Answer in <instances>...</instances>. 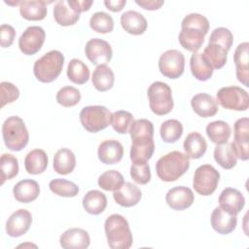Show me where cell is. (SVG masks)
Wrapping results in <instances>:
<instances>
[{
  "instance_id": "cell-1",
  "label": "cell",
  "mask_w": 249,
  "mask_h": 249,
  "mask_svg": "<svg viewBox=\"0 0 249 249\" xmlns=\"http://www.w3.org/2000/svg\"><path fill=\"white\" fill-rule=\"evenodd\" d=\"M104 230L110 248L128 249L132 245V233L128 222L124 216L120 214L110 215L104 223Z\"/></svg>"
},
{
  "instance_id": "cell-2",
  "label": "cell",
  "mask_w": 249,
  "mask_h": 249,
  "mask_svg": "<svg viewBox=\"0 0 249 249\" xmlns=\"http://www.w3.org/2000/svg\"><path fill=\"white\" fill-rule=\"evenodd\" d=\"M190 167V158L179 151H172L159 159L156 163L157 175L164 182L179 179Z\"/></svg>"
},
{
  "instance_id": "cell-3",
  "label": "cell",
  "mask_w": 249,
  "mask_h": 249,
  "mask_svg": "<svg viewBox=\"0 0 249 249\" xmlns=\"http://www.w3.org/2000/svg\"><path fill=\"white\" fill-rule=\"evenodd\" d=\"M2 136L6 147L15 152L21 151L28 143L29 134L23 120L11 116L2 124Z\"/></svg>"
},
{
  "instance_id": "cell-4",
  "label": "cell",
  "mask_w": 249,
  "mask_h": 249,
  "mask_svg": "<svg viewBox=\"0 0 249 249\" xmlns=\"http://www.w3.org/2000/svg\"><path fill=\"white\" fill-rule=\"evenodd\" d=\"M64 62V55L56 50L50 51L38 58L33 66L36 79L42 83L54 81L61 73Z\"/></svg>"
},
{
  "instance_id": "cell-5",
  "label": "cell",
  "mask_w": 249,
  "mask_h": 249,
  "mask_svg": "<svg viewBox=\"0 0 249 249\" xmlns=\"http://www.w3.org/2000/svg\"><path fill=\"white\" fill-rule=\"evenodd\" d=\"M149 106L153 113L159 116L168 114L174 105L172 90L170 87L163 82H154L148 89Z\"/></svg>"
},
{
  "instance_id": "cell-6",
  "label": "cell",
  "mask_w": 249,
  "mask_h": 249,
  "mask_svg": "<svg viewBox=\"0 0 249 249\" xmlns=\"http://www.w3.org/2000/svg\"><path fill=\"white\" fill-rule=\"evenodd\" d=\"M112 113L105 106L91 105L84 107L80 112V122L89 132H98L111 124Z\"/></svg>"
},
{
  "instance_id": "cell-7",
  "label": "cell",
  "mask_w": 249,
  "mask_h": 249,
  "mask_svg": "<svg viewBox=\"0 0 249 249\" xmlns=\"http://www.w3.org/2000/svg\"><path fill=\"white\" fill-rule=\"evenodd\" d=\"M216 96L217 103L226 109L234 111H245L248 109V93L239 87L231 86L221 88L216 93Z\"/></svg>"
},
{
  "instance_id": "cell-8",
  "label": "cell",
  "mask_w": 249,
  "mask_h": 249,
  "mask_svg": "<svg viewBox=\"0 0 249 249\" xmlns=\"http://www.w3.org/2000/svg\"><path fill=\"white\" fill-rule=\"evenodd\" d=\"M220 179L219 171L211 164H202L198 166L194 175L193 187L195 191L201 196H210L217 189Z\"/></svg>"
},
{
  "instance_id": "cell-9",
  "label": "cell",
  "mask_w": 249,
  "mask_h": 249,
  "mask_svg": "<svg viewBox=\"0 0 249 249\" xmlns=\"http://www.w3.org/2000/svg\"><path fill=\"white\" fill-rule=\"evenodd\" d=\"M184 67L185 56L177 50H168L160 56L159 69L163 76L169 79L179 78L184 72Z\"/></svg>"
},
{
  "instance_id": "cell-10",
  "label": "cell",
  "mask_w": 249,
  "mask_h": 249,
  "mask_svg": "<svg viewBox=\"0 0 249 249\" xmlns=\"http://www.w3.org/2000/svg\"><path fill=\"white\" fill-rule=\"evenodd\" d=\"M46 38V33L41 26L32 25L27 27L18 39L19 50L27 55H32L38 53Z\"/></svg>"
},
{
  "instance_id": "cell-11",
  "label": "cell",
  "mask_w": 249,
  "mask_h": 249,
  "mask_svg": "<svg viewBox=\"0 0 249 249\" xmlns=\"http://www.w3.org/2000/svg\"><path fill=\"white\" fill-rule=\"evenodd\" d=\"M85 53L92 64L98 66L108 63L112 58L113 52L107 41L99 38H93L87 42Z\"/></svg>"
},
{
  "instance_id": "cell-12",
  "label": "cell",
  "mask_w": 249,
  "mask_h": 249,
  "mask_svg": "<svg viewBox=\"0 0 249 249\" xmlns=\"http://www.w3.org/2000/svg\"><path fill=\"white\" fill-rule=\"evenodd\" d=\"M237 159L247 160L249 159V120L238 119L234 123V140L231 142Z\"/></svg>"
},
{
  "instance_id": "cell-13",
  "label": "cell",
  "mask_w": 249,
  "mask_h": 249,
  "mask_svg": "<svg viewBox=\"0 0 249 249\" xmlns=\"http://www.w3.org/2000/svg\"><path fill=\"white\" fill-rule=\"evenodd\" d=\"M32 223V215L26 209L15 211L6 222V232L9 236L18 237L27 232Z\"/></svg>"
},
{
  "instance_id": "cell-14",
  "label": "cell",
  "mask_w": 249,
  "mask_h": 249,
  "mask_svg": "<svg viewBox=\"0 0 249 249\" xmlns=\"http://www.w3.org/2000/svg\"><path fill=\"white\" fill-rule=\"evenodd\" d=\"M195 200L193 191L184 186H177L170 189L166 196L165 201L169 207L174 210H184L189 208Z\"/></svg>"
},
{
  "instance_id": "cell-15",
  "label": "cell",
  "mask_w": 249,
  "mask_h": 249,
  "mask_svg": "<svg viewBox=\"0 0 249 249\" xmlns=\"http://www.w3.org/2000/svg\"><path fill=\"white\" fill-rule=\"evenodd\" d=\"M131 140L130 160L132 162H145L152 158L155 151L153 136H138Z\"/></svg>"
},
{
  "instance_id": "cell-16",
  "label": "cell",
  "mask_w": 249,
  "mask_h": 249,
  "mask_svg": "<svg viewBox=\"0 0 249 249\" xmlns=\"http://www.w3.org/2000/svg\"><path fill=\"white\" fill-rule=\"evenodd\" d=\"M59 243L65 249H85L89 246L90 237L87 231L80 228H72L60 235Z\"/></svg>"
},
{
  "instance_id": "cell-17",
  "label": "cell",
  "mask_w": 249,
  "mask_h": 249,
  "mask_svg": "<svg viewBox=\"0 0 249 249\" xmlns=\"http://www.w3.org/2000/svg\"><path fill=\"white\" fill-rule=\"evenodd\" d=\"M220 207L231 215H237L245 204L243 195L236 189L226 188L219 196Z\"/></svg>"
},
{
  "instance_id": "cell-18",
  "label": "cell",
  "mask_w": 249,
  "mask_h": 249,
  "mask_svg": "<svg viewBox=\"0 0 249 249\" xmlns=\"http://www.w3.org/2000/svg\"><path fill=\"white\" fill-rule=\"evenodd\" d=\"M97 156L101 162L115 164L123 159L124 147L118 140L108 139L99 144Z\"/></svg>"
},
{
  "instance_id": "cell-19",
  "label": "cell",
  "mask_w": 249,
  "mask_h": 249,
  "mask_svg": "<svg viewBox=\"0 0 249 249\" xmlns=\"http://www.w3.org/2000/svg\"><path fill=\"white\" fill-rule=\"evenodd\" d=\"M210 222L213 230L218 233L228 234L235 229L237 219L236 215H231L219 206L212 211Z\"/></svg>"
},
{
  "instance_id": "cell-20",
  "label": "cell",
  "mask_w": 249,
  "mask_h": 249,
  "mask_svg": "<svg viewBox=\"0 0 249 249\" xmlns=\"http://www.w3.org/2000/svg\"><path fill=\"white\" fill-rule=\"evenodd\" d=\"M141 196L142 193L140 189L130 182H124L120 189L114 191L113 193L115 201L124 207H131L136 205L140 201Z\"/></svg>"
},
{
  "instance_id": "cell-21",
  "label": "cell",
  "mask_w": 249,
  "mask_h": 249,
  "mask_svg": "<svg viewBox=\"0 0 249 249\" xmlns=\"http://www.w3.org/2000/svg\"><path fill=\"white\" fill-rule=\"evenodd\" d=\"M248 42L240 43L233 54V60L236 66V78L245 87H249V68H248Z\"/></svg>"
},
{
  "instance_id": "cell-22",
  "label": "cell",
  "mask_w": 249,
  "mask_h": 249,
  "mask_svg": "<svg viewBox=\"0 0 249 249\" xmlns=\"http://www.w3.org/2000/svg\"><path fill=\"white\" fill-rule=\"evenodd\" d=\"M191 105L194 111L202 118L212 117L218 112L217 101L212 95L205 92L194 95L191 99Z\"/></svg>"
},
{
  "instance_id": "cell-23",
  "label": "cell",
  "mask_w": 249,
  "mask_h": 249,
  "mask_svg": "<svg viewBox=\"0 0 249 249\" xmlns=\"http://www.w3.org/2000/svg\"><path fill=\"white\" fill-rule=\"evenodd\" d=\"M122 27L129 34L141 35L148 26L145 17L136 11H126L121 16Z\"/></svg>"
},
{
  "instance_id": "cell-24",
  "label": "cell",
  "mask_w": 249,
  "mask_h": 249,
  "mask_svg": "<svg viewBox=\"0 0 249 249\" xmlns=\"http://www.w3.org/2000/svg\"><path fill=\"white\" fill-rule=\"evenodd\" d=\"M13 194L18 202L29 203L38 197L40 187L35 180L23 179L14 186Z\"/></svg>"
},
{
  "instance_id": "cell-25",
  "label": "cell",
  "mask_w": 249,
  "mask_h": 249,
  "mask_svg": "<svg viewBox=\"0 0 249 249\" xmlns=\"http://www.w3.org/2000/svg\"><path fill=\"white\" fill-rule=\"evenodd\" d=\"M18 6L21 17L27 20H42L47 16V1L23 0Z\"/></svg>"
},
{
  "instance_id": "cell-26",
  "label": "cell",
  "mask_w": 249,
  "mask_h": 249,
  "mask_svg": "<svg viewBox=\"0 0 249 249\" xmlns=\"http://www.w3.org/2000/svg\"><path fill=\"white\" fill-rule=\"evenodd\" d=\"M183 147L186 155L190 159L196 160L201 158L205 154L207 149V143L200 133L194 131L187 135L184 140Z\"/></svg>"
},
{
  "instance_id": "cell-27",
  "label": "cell",
  "mask_w": 249,
  "mask_h": 249,
  "mask_svg": "<svg viewBox=\"0 0 249 249\" xmlns=\"http://www.w3.org/2000/svg\"><path fill=\"white\" fill-rule=\"evenodd\" d=\"M204 36L205 34L198 29L183 27L179 33V42L187 51L196 53L204 42Z\"/></svg>"
},
{
  "instance_id": "cell-28",
  "label": "cell",
  "mask_w": 249,
  "mask_h": 249,
  "mask_svg": "<svg viewBox=\"0 0 249 249\" xmlns=\"http://www.w3.org/2000/svg\"><path fill=\"white\" fill-rule=\"evenodd\" d=\"M48 162L49 159L46 152L42 149H34L30 151L24 159L25 170L29 174H40L46 170Z\"/></svg>"
},
{
  "instance_id": "cell-29",
  "label": "cell",
  "mask_w": 249,
  "mask_h": 249,
  "mask_svg": "<svg viewBox=\"0 0 249 249\" xmlns=\"http://www.w3.org/2000/svg\"><path fill=\"white\" fill-rule=\"evenodd\" d=\"M53 169L56 173L66 175L71 173L76 166V157L67 148L59 149L53 157Z\"/></svg>"
},
{
  "instance_id": "cell-30",
  "label": "cell",
  "mask_w": 249,
  "mask_h": 249,
  "mask_svg": "<svg viewBox=\"0 0 249 249\" xmlns=\"http://www.w3.org/2000/svg\"><path fill=\"white\" fill-rule=\"evenodd\" d=\"M84 209L92 215H98L102 213L107 206L106 196L98 190L89 191L83 198Z\"/></svg>"
},
{
  "instance_id": "cell-31",
  "label": "cell",
  "mask_w": 249,
  "mask_h": 249,
  "mask_svg": "<svg viewBox=\"0 0 249 249\" xmlns=\"http://www.w3.org/2000/svg\"><path fill=\"white\" fill-rule=\"evenodd\" d=\"M53 18L59 25L69 26L75 24L79 20L80 14L75 12L69 6L67 1L59 0L54 5Z\"/></svg>"
},
{
  "instance_id": "cell-32",
  "label": "cell",
  "mask_w": 249,
  "mask_h": 249,
  "mask_svg": "<svg viewBox=\"0 0 249 249\" xmlns=\"http://www.w3.org/2000/svg\"><path fill=\"white\" fill-rule=\"evenodd\" d=\"M214 159L216 162L225 169H231L236 165L237 157L230 142L217 144L214 149Z\"/></svg>"
},
{
  "instance_id": "cell-33",
  "label": "cell",
  "mask_w": 249,
  "mask_h": 249,
  "mask_svg": "<svg viewBox=\"0 0 249 249\" xmlns=\"http://www.w3.org/2000/svg\"><path fill=\"white\" fill-rule=\"evenodd\" d=\"M190 67L193 76L198 81H207L213 74V68L206 60L202 53H194L190 59Z\"/></svg>"
},
{
  "instance_id": "cell-34",
  "label": "cell",
  "mask_w": 249,
  "mask_h": 249,
  "mask_svg": "<svg viewBox=\"0 0 249 249\" xmlns=\"http://www.w3.org/2000/svg\"><path fill=\"white\" fill-rule=\"evenodd\" d=\"M92 85L99 91H107L112 89L115 81L114 72L106 64L96 66L92 73Z\"/></svg>"
},
{
  "instance_id": "cell-35",
  "label": "cell",
  "mask_w": 249,
  "mask_h": 249,
  "mask_svg": "<svg viewBox=\"0 0 249 249\" xmlns=\"http://www.w3.org/2000/svg\"><path fill=\"white\" fill-rule=\"evenodd\" d=\"M231 130L228 123L224 121H214L207 124L206 134L208 138L215 144H223L228 142Z\"/></svg>"
},
{
  "instance_id": "cell-36",
  "label": "cell",
  "mask_w": 249,
  "mask_h": 249,
  "mask_svg": "<svg viewBox=\"0 0 249 249\" xmlns=\"http://www.w3.org/2000/svg\"><path fill=\"white\" fill-rule=\"evenodd\" d=\"M202 54L213 69H220L227 62L228 51L217 44L208 43Z\"/></svg>"
},
{
  "instance_id": "cell-37",
  "label": "cell",
  "mask_w": 249,
  "mask_h": 249,
  "mask_svg": "<svg viewBox=\"0 0 249 249\" xmlns=\"http://www.w3.org/2000/svg\"><path fill=\"white\" fill-rule=\"evenodd\" d=\"M67 77L74 84L83 85L89 78V69L81 59L73 58L67 66Z\"/></svg>"
},
{
  "instance_id": "cell-38",
  "label": "cell",
  "mask_w": 249,
  "mask_h": 249,
  "mask_svg": "<svg viewBox=\"0 0 249 249\" xmlns=\"http://www.w3.org/2000/svg\"><path fill=\"white\" fill-rule=\"evenodd\" d=\"M160 133L163 142L174 143L181 137L183 133V125L178 120L170 119L161 124Z\"/></svg>"
},
{
  "instance_id": "cell-39",
  "label": "cell",
  "mask_w": 249,
  "mask_h": 249,
  "mask_svg": "<svg viewBox=\"0 0 249 249\" xmlns=\"http://www.w3.org/2000/svg\"><path fill=\"white\" fill-rule=\"evenodd\" d=\"M124 183V176L117 170H107L102 173L97 180L98 186L104 191H116L120 189Z\"/></svg>"
},
{
  "instance_id": "cell-40",
  "label": "cell",
  "mask_w": 249,
  "mask_h": 249,
  "mask_svg": "<svg viewBox=\"0 0 249 249\" xmlns=\"http://www.w3.org/2000/svg\"><path fill=\"white\" fill-rule=\"evenodd\" d=\"M0 171L1 185H3L6 180L16 177L18 173V159L11 154H3L0 159Z\"/></svg>"
},
{
  "instance_id": "cell-41",
  "label": "cell",
  "mask_w": 249,
  "mask_h": 249,
  "mask_svg": "<svg viewBox=\"0 0 249 249\" xmlns=\"http://www.w3.org/2000/svg\"><path fill=\"white\" fill-rule=\"evenodd\" d=\"M49 187L53 194L64 197H73L79 193V187L75 183L60 178L52 180Z\"/></svg>"
},
{
  "instance_id": "cell-42",
  "label": "cell",
  "mask_w": 249,
  "mask_h": 249,
  "mask_svg": "<svg viewBox=\"0 0 249 249\" xmlns=\"http://www.w3.org/2000/svg\"><path fill=\"white\" fill-rule=\"evenodd\" d=\"M89 26L98 33H110L114 29L113 18L105 12L94 13L89 19Z\"/></svg>"
},
{
  "instance_id": "cell-43",
  "label": "cell",
  "mask_w": 249,
  "mask_h": 249,
  "mask_svg": "<svg viewBox=\"0 0 249 249\" xmlns=\"http://www.w3.org/2000/svg\"><path fill=\"white\" fill-rule=\"evenodd\" d=\"M133 121L131 113L124 110H119L112 114L111 124L115 131L120 134H125L129 131V127Z\"/></svg>"
},
{
  "instance_id": "cell-44",
  "label": "cell",
  "mask_w": 249,
  "mask_h": 249,
  "mask_svg": "<svg viewBox=\"0 0 249 249\" xmlns=\"http://www.w3.org/2000/svg\"><path fill=\"white\" fill-rule=\"evenodd\" d=\"M55 98L58 104L64 107H72L80 102L81 93L78 89L71 86H66L57 91Z\"/></svg>"
},
{
  "instance_id": "cell-45",
  "label": "cell",
  "mask_w": 249,
  "mask_h": 249,
  "mask_svg": "<svg viewBox=\"0 0 249 249\" xmlns=\"http://www.w3.org/2000/svg\"><path fill=\"white\" fill-rule=\"evenodd\" d=\"M233 41V36L232 33L226 27H218L215 28L209 38V43L217 44L227 50L228 52L231 50V45Z\"/></svg>"
},
{
  "instance_id": "cell-46",
  "label": "cell",
  "mask_w": 249,
  "mask_h": 249,
  "mask_svg": "<svg viewBox=\"0 0 249 249\" xmlns=\"http://www.w3.org/2000/svg\"><path fill=\"white\" fill-rule=\"evenodd\" d=\"M181 27H190V28H195L202 31L205 35L207 34L209 30V21L208 19L197 13H192L187 15L182 22H181Z\"/></svg>"
},
{
  "instance_id": "cell-47",
  "label": "cell",
  "mask_w": 249,
  "mask_h": 249,
  "mask_svg": "<svg viewBox=\"0 0 249 249\" xmlns=\"http://www.w3.org/2000/svg\"><path fill=\"white\" fill-rule=\"evenodd\" d=\"M130 176L137 184H147L151 180V170L148 162H132L130 166Z\"/></svg>"
},
{
  "instance_id": "cell-48",
  "label": "cell",
  "mask_w": 249,
  "mask_h": 249,
  "mask_svg": "<svg viewBox=\"0 0 249 249\" xmlns=\"http://www.w3.org/2000/svg\"><path fill=\"white\" fill-rule=\"evenodd\" d=\"M129 134L131 139L138 136H153L154 125L151 121L147 119L134 120L129 127Z\"/></svg>"
},
{
  "instance_id": "cell-49",
  "label": "cell",
  "mask_w": 249,
  "mask_h": 249,
  "mask_svg": "<svg viewBox=\"0 0 249 249\" xmlns=\"http://www.w3.org/2000/svg\"><path fill=\"white\" fill-rule=\"evenodd\" d=\"M0 89H1V107H4L6 104L17 100L19 96L18 89L12 83L1 82Z\"/></svg>"
},
{
  "instance_id": "cell-50",
  "label": "cell",
  "mask_w": 249,
  "mask_h": 249,
  "mask_svg": "<svg viewBox=\"0 0 249 249\" xmlns=\"http://www.w3.org/2000/svg\"><path fill=\"white\" fill-rule=\"evenodd\" d=\"M0 44L2 48L10 47L15 39L16 30L12 25L2 24L0 27Z\"/></svg>"
},
{
  "instance_id": "cell-51",
  "label": "cell",
  "mask_w": 249,
  "mask_h": 249,
  "mask_svg": "<svg viewBox=\"0 0 249 249\" xmlns=\"http://www.w3.org/2000/svg\"><path fill=\"white\" fill-rule=\"evenodd\" d=\"M69 6L78 14H81L83 12H86L89 10L90 6L92 5L93 1L91 0H68L67 1Z\"/></svg>"
},
{
  "instance_id": "cell-52",
  "label": "cell",
  "mask_w": 249,
  "mask_h": 249,
  "mask_svg": "<svg viewBox=\"0 0 249 249\" xmlns=\"http://www.w3.org/2000/svg\"><path fill=\"white\" fill-rule=\"evenodd\" d=\"M135 3L145 10L154 11V10L160 9L164 4V1L163 0H135Z\"/></svg>"
},
{
  "instance_id": "cell-53",
  "label": "cell",
  "mask_w": 249,
  "mask_h": 249,
  "mask_svg": "<svg viewBox=\"0 0 249 249\" xmlns=\"http://www.w3.org/2000/svg\"><path fill=\"white\" fill-rule=\"evenodd\" d=\"M126 0H105L104 5L112 12H120L125 6Z\"/></svg>"
}]
</instances>
